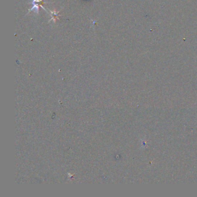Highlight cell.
<instances>
[{
  "label": "cell",
  "instance_id": "1",
  "mask_svg": "<svg viewBox=\"0 0 197 197\" xmlns=\"http://www.w3.org/2000/svg\"><path fill=\"white\" fill-rule=\"evenodd\" d=\"M50 12H51V20L49 21V23L53 21V23H55L56 21V20H57V19H58V18H59V16H60L58 14V13L60 12V11H58L56 12V11H52L50 10Z\"/></svg>",
  "mask_w": 197,
  "mask_h": 197
}]
</instances>
